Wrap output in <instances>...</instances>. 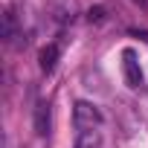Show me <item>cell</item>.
<instances>
[{
  "mask_svg": "<svg viewBox=\"0 0 148 148\" xmlns=\"http://www.w3.org/2000/svg\"><path fill=\"white\" fill-rule=\"evenodd\" d=\"M73 122H76L79 131H96L102 125V113H99V108L93 102H84L82 99V102L73 105Z\"/></svg>",
  "mask_w": 148,
  "mask_h": 148,
  "instance_id": "1",
  "label": "cell"
},
{
  "mask_svg": "<svg viewBox=\"0 0 148 148\" xmlns=\"http://www.w3.org/2000/svg\"><path fill=\"white\" fill-rule=\"evenodd\" d=\"M122 73H125V84L131 90H139L142 87V67H139L134 49H125L122 52Z\"/></svg>",
  "mask_w": 148,
  "mask_h": 148,
  "instance_id": "2",
  "label": "cell"
},
{
  "mask_svg": "<svg viewBox=\"0 0 148 148\" xmlns=\"http://www.w3.org/2000/svg\"><path fill=\"white\" fill-rule=\"evenodd\" d=\"M35 131L41 136L49 134V102H38L35 105Z\"/></svg>",
  "mask_w": 148,
  "mask_h": 148,
  "instance_id": "3",
  "label": "cell"
},
{
  "mask_svg": "<svg viewBox=\"0 0 148 148\" xmlns=\"http://www.w3.org/2000/svg\"><path fill=\"white\" fill-rule=\"evenodd\" d=\"M38 61H41V70H44V73H52V70H55V61H58V44L44 47L41 55H38Z\"/></svg>",
  "mask_w": 148,
  "mask_h": 148,
  "instance_id": "4",
  "label": "cell"
},
{
  "mask_svg": "<svg viewBox=\"0 0 148 148\" xmlns=\"http://www.w3.org/2000/svg\"><path fill=\"white\" fill-rule=\"evenodd\" d=\"M76 148H102V136L99 131H82L76 139Z\"/></svg>",
  "mask_w": 148,
  "mask_h": 148,
  "instance_id": "5",
  "label": "cell"
}]
</instances>
